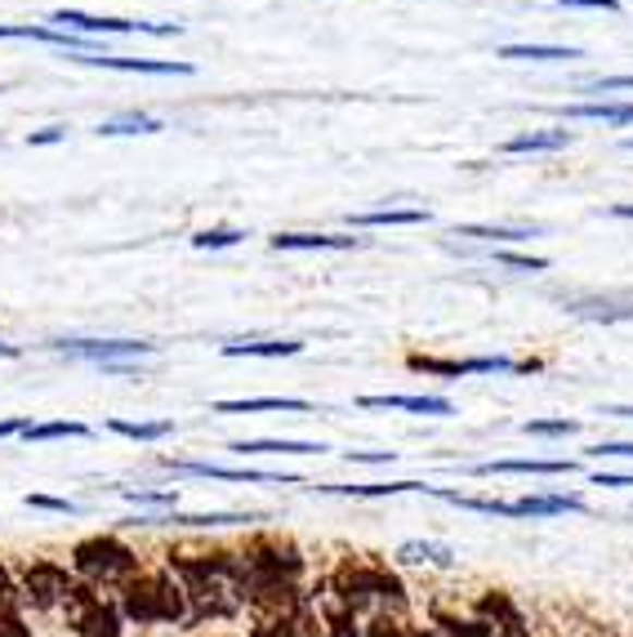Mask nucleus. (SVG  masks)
<instances>
[{"label": "nucleus", "mask_w": 633, "mask_h": 637, "mask_svg": "<svg viewBox=\"0 0 633 637\" xmlns=\"http://www.w3.org/2000/svg\"><path fill=\"white\" fill-rule=\"evenodd\" d=\"M121 611L138 624H179L187 615V593L170 575H138L125 584Z\"/></svg>", "instance_id": "1"}, {"label": "nucleus", "mask_w": 633, "mask_h": 637, "mask_svg": "<svg viewBox=\"0 0 633 637\" xmlns=\"http://www.w3.org/2000/svg\"><path fill=\"white\" fill-rule=\"evenodd\" d=\"M72 566L89 579V584H130L138 575V558L121 544L117 535H94L81 539L72 549Z\"/></svg>", "instance_id": "2"}, {"label": "nucleus", "mask_w": 633, "mask_h": 637, "mask_svg": "<svg viewBox=\"0 0 633 637\" xmlns=\"http://www.w3.org/2000/svg\"><path fill=\"white\" fill-rule=\"evenodd\" d=\"M50 23L59 32H81V36H130V32H143V36H183V23H138V19H89L81 10H54Z\"/></svg>", "instance_id": "3"}, {"label": "nucleus", "mask_w": 633, "mask_h": 637, "mask_svg": "<svg viewBox=\"0 0 633 637\" xmlns=\"http://www.w3.org/2000/svg\"><path fill=\"white\" fill-rule=\"evenodd\" d=\"M54 353L76 357V362H94V366H117L125 357H153L157 343H143V339H54Z\"/></svg>", "instance_id": "4"}, {"label": "nucleus", "mask_w": 633, "mask_h": 637, "mask_svg": "<svg viewBox=\"0 0 633 637\" xmlns=\"http://www.w3.org/2000/svg\"><path fill=\"white\" fill-rule=\"evenodd\" d=\"M68 611H72L76 637H121V611L94 598L89 584H72L68 588Z\"/></svg>", "instance_id": "5"}, {"label": "nucleus", "mask_w": 633, "mask_h": 637, "mask_svg": "<svg viewBox=\"0 0 633 637\" xmlns=\"http://www.w3.org/2000/svg\"><path fill=\"white\" fill-rule=\"evenodd\" d=\"M415 370L442 375V379H464V375H531L540 370L535 362H513V357H468V362H437V357H411Z\"/></svg>", "instance_id": "6"}, {"label": "nucleus", "mask_w": 633, "mask_h": 637, "mask_svg": "<svg viewBox=\"0 0 633 637\" xmlns=\"http://www.w3.org/2000/svg\"><path fill=\"white\" fill-rule=\"evenodd\" d=\"M174 477H215V481H241V486H304L300 477H281V473H259V468H223V464H187L170 460Z\"/></svg>", "instance_id": "7"}, {"label": "nucleus", "mask_w": 633, "mask_h": 637, "mask_svg": "<svg viewBox=\"0 0 633 637\" xmlns=\"http://www.w3.org/2000/svg\"><path fill=\"white\" fill-rule=\"evenodd\" d=\"M259 522V513H148V517H130L125 526H192V530H210V526H246Z\"/></svg>", "instance_id": "8"}, {"label": "nucleus", "mask_w": 633, "mask_h": 637, "mask_svg": "<svg viewBox=\"0 0 633 637\" xmlns=\"http://www.w3.org/2000/svg\"><path fill=\"white\" fill-rule=\"evenodd\" d=\"M362 411H411V415H455L447 397H428V392H384V397H357Z\"/></svg>", "instance_id": "9"}, {"label": "nucleus", "mask_w": 633, "mask_h": 637, "mask_svg": "<svg viewBox=\"0 0 633 637\" xmlns=\"http://www.w3.org/2000/svg\"><path fill=\"white\" fill-rule=\"evenodd\" d=\"M76 63L112 68V72H148V76H192V63H183V59H112V54H76Z\"/></svg>", "instance_id": "10"}, {"label": "nucleus", "mask_w": 633, "mask_h": 637, "mask_svg": "<svg viewBox=\"0 0 633 637\" xmlns=\"http://www.w3.org/2000/svg\"><path fill=\"white\" fill-rule=\"evenodd\" d=\"M23 588H27V602L32 607H54V602H68V575L59 571V566H50V562H36L32 566V575L23 579Z\"/></svg>", "instance_id": "11"}, {"label": "nucleus", "mask_w": 633, "mask_h": 637, "mask_svg": "<svg viewBox=\"0 0 633 637\" xmlns=\"http://www.w3.org/2000/svg\"><path fill=\"white\" fill-rule=\"evenodd\" d=\"M473 477H496V473H531V477H567L575 473V460H491L473 464Z\"/></svg>", "instance_id": "12"}, {"label": "nucleus", "mask_w": 633, "mask_h": 637, "mask_svg": "<svg viewBox=\"0 0 633 637\" xmlns=\"http://www.w3.org/2000/svg\"><path fill=\"white\" fill-rule=\"evenodd\" d=\"M272 250H357L362 236H330V232H277L268 236Z\"/></svg>", "instance_id": "13"}, {"label": "nucleus", "mask_w": 633, "mask_h": 637, "mask_svg": "<svg viewBox=\"0 0 633 637\" xmlns=\"http://www.w3.org/2000/svg\"><path fill=\"white\" fill-rule=\"evenodd\" d=\"M228 451L232 455H326L330 446L326 441H277V437H264V441H232Z\"/></svg>", "instance_id": "14"}, {"label": "nucleus", "mask_w": 633, "mask_h": 637, "mask_svg": "<svg viewBox=\"0 0 633 637\" xmlns=\"http://www.w3.org/2000/svg\"><path fill=\"white\" fill-rule=\"evenodd\" d=\"M326 495H349V500H393V495H411V490H428V481H370V486H317Z\"/></svg>", "instance_id": "15"}, {"label": "nucleus", "mask_w": 633, "mask_h": 637, "mask_svg": "<svg viewBox=\"0 0 633 637\" xmlns=\"http://www.w3.org/2000/svg\"><path fill=\"white\" fill-rule=\"evenodd\" d=\"M496 59H513V63H567V59H580L575 45H500Z\"/></svg>", "instance_id": "16"}, {"label": "nucleus", "mask_w": 633, "mask_h": 637, "mask_svg": "<svg viewBox=\"0 0 633 637\" xmlns=\"http://www.w3.org/2000/svg\"><path fill=\"white\" fill-rule=\"evenodd\" d=\"M571 143V130H526V134H513L504 143L509 157H522V152H562Z\"/></svg>", "instance_id": "17"}, {"label": "nucleus", "mask_w": 633, "mask_h": 637, "mask_svg": "<svg viewBox=\"0 0 633 637\" xmlns=\"http://www.w3.org/2000/svg\"><path fill=\"white\" fill-rule=\"evenodd\" d=\"M518 517H562V513H584L580 495H522L513 500Z\"/></svg>", "instance_id": "18"}, {"label": "nucleus", "mask_w": 633, "mask_h": 637, "mask_svg": "<svg viewBox=\"0 0 633 637\" xmlns=\"http://www.w3.org/2000/svg\"><path fill=\"white\" fill-rule=\"evenodd\" d=\"M215 415H255V411H313L304 397H236V402H215Z\"/></svg>", "instance_id": "19"}, {"label": "nucleus", "mask_w": 633, "mask_h": 637, "mask_svg": "<svg viewBox=\"0 0 633 637\" xmlns=\"http://www.w3.org/2000/svg\"><path fill=\"white\" fill-rule=\"evenodd\" d=\"M398 562L402 566H455V549L447 544H433V539H411V544L398 549Z\"/></svg>", "instance_id": "20"}, {"label": "nucleus", "mask_w": 633, "mask_h": 637, "mask_svg": "<svg viewBox=\"0 0 633 637\" xmlns=\"http://www.w3.org/2000/svg\"><path fill=\"white\" fill-rule=\"evenodd\" d=\"M304 353L300 339H259V343H223V357H295Z\"/></svg>", "instance_id": "21"}, {"label": "nucleus", "mask_w": 633, "mask_h": 637, "mask_svg": "<svg viewBox=\"0 0 633 637\" xmlns=\"http://www.w3.org/2000/svg\"><path fill=\"white\" fill-rule=\"evenodd\" d=\"M108 432L130 437V441H166L174 424L170 419H108Z\"/></svg>", "instance_id": "22"}, {"label": "nucleus", "mask_w": 633, "mask_h": 637, "mask_svg": "<svg viewBox=\"0 0 633 637\" xmlns=\"http://www.w3.org/2000/svg\"><path fill=\"white\" fill-rule=\"evenodd\" d=\"M567 117H575V121H607V125H633V103H571Z\"/></svg>", "instance_id": "23"}, {"label": "nucleus", "mask_w": 633, "mask_h": 637, "mask_svg": "<svg viewBox=\"0 0 633 637\" xmlns=\"http://www.w3.org/2000/svg\"><path fill=\"white\" fill-rule=\"evenodd\" d=\"M415 223H428V210H366L353 219V228H415Z\"/></svg>", "instance_id": "24"}, {"label": "nucleus", "mask_w": 633, "mask_h": 637, "mask_svg": "<svg viewBox=\"0 0 633 637\" xmlns=\"http://www.w3.org/2000/svg\"><path fill=\"white\" fill-rule=\"evenodd\" d=\"M59 437H89V424L81 419H54V424H27L23 441H59Z\"/></svg>", "instance_id": "25"}, {"label": "nucleus", "mask_w": 633, "mask_h": 637, "mask_svg": "<svg viewBox=\"0 0 633 637\" xmlns=\"http://www.w3.org/2000/svg\"><path fill=\"white\" fill-rule=\"evenodd\" d=\"M540 228H486V223H468V228H455V236H473V241H496V245H509V241H531Z\"/></svg>", "instance_id": "26"}, {"label": "nucleus", "mask_w": 633, "mask_h": 637, "mask_svg": "<svg viewBox=\"0 0 633 637\" xmlns=\"http://www.w3.org/2000/svg\"><path fill=\"white\" fill-rule=\"evenodd\" d=\"M161 121L157 117H143V112H130V117H117V121H104L99 134L104 138H117V134H157Z\"/></svg>", "instance_id": "27"}, {"label": "nucleus", "mask_w": 633, "mask_h": 637, "mask_svg": "<svg viewBox=\"0 0 633 637\" xmlns=\"http://www.w3.org/2000/svg\"><path fill=\"white\" fill-rule=\"evenodd\" d=\"M117 495L130 504H148V509H174L179 490H134V486H117Z\"/></svg>", "instance_id": "28"}, {"label": "nucleus", "mask_w": 633, "mask_h": 637, "mask_svg": "<svg viewBox=\"0 0 633 637\" xmlns=\"http://www.w3.org/2000/svg\"><path fill=\"white\" fill-rule=\"evenodd\" d=\"M522 432L526 437H575L580 432V419H526Z\"/></svg>", "instance_id": "29"}, {"label": "nucleus", "mask_w": 633, "mask_h": 637, "mask_svg": "<svg viewBox=\"0 0 633 637\" xmlns=\"http://www.w3.org/2000/svg\"><path fill=\"white\" fill-rule=\"evenodd\" d=\"M241 236L246 232H236V228H210V232L192 236V245H197V250H228V245H241Z\"/></svg>", "instance_id": "30"}, {"label": "nucleus", "mask_w": 633, "mask_h": 637, "mask_svg": "<svg viewBox=\"0 0 633 637\" xmlns=\"http://www.w3.org/2000/svg\"><path fill=\"white\" fill-rule=\"evenodd\" d=\"M571 313L594 317V321H633V308H607V304H575Z\"/></svg>", "instance_id": "31"}, {"label": "nucleus", "mask_w": 633, "mask_h": 637, "mask_svg": "<svg viewBox=\"0 0 633 637\" xmlns=\"http://www.w3.org/2000/svg\"><path fill=\"white\" fill-rule=\"evenodd\" d=\"M496 264H509L518 272H545L549 268V259H540V255H513V250H496Z\"/></svg>", "instance_id": "32"}, {"label": "nucleus", "mask_w": 633, "mask_h": 637, "mask_svg": "<svg viewBox=\"0 0 633 637\" xmlns=\"http://www.w3.org/2000/svg\"><path fill=\"white\" fill-rule=\"evenodd\" d=\"M620 89H633V72L629 76H598V81L580 85V94H620Z\"/></svg>", "instance_id": "33"}, {"label": "nucleus", "mask_w": 633, "mask_h": 637, "mask_svg": "<svg viewBox=\"0 0 633 637\" xmlns=\"http://www.w3.org/2000/svg\"><path fill=\"white\" fill-rule=\"evenodd\" d=\"M27 509H45V513H81V504H72V500H54V495H27Z\"/></svg>", "instance_id": "34"}, {"label": "nucleus", "mask_w": 633, "mask_h": 637, "mask_svg": "<svg viewBox=\"0 0 633 637\" xmlns=\"http://www.w3.org/2000/svg\"><path fill=\"white\" fill-rule=\"evenodd\" d=\"M584 455H594V460H602V455H620V460H633V441H598V446H589Z\"/></svg>", "instance_id": "35"}, {"label": "nucleus", "mask_w": 633, "mask_h": 637, "mask_svg": "<svg viewBox=\"0 0 633 637\" xmlns=\"http://www.w3.org/2000/svg\"><path fill=\"white\" fill-rule=\"evenodd\" d=\"M558 10H602V14H620V0H558Z\"/></svg>", "instance_id": "36"}, {"label": "nucleus", "mask_w": 633, "mask_h": 637, "mask_svg": "<svg viewBox=\"0 0 633 637\" xmlns=\"http://www.w3.org/2000/svg\"><path fill=\"white\" fill-rule=\"evenodd\" d=\"M344 460H349V464H393L398 451H349Z\"/></svg>", "instance_id": "37"}, {"label": "nucleus", "mask_w": 633, "mask_h": 637, "mask_svg": "<svg viewBox=\"0 0 633 637\" xmlns=\"http://www.w3.org/2000/svg\"><path fill=\"white\" fill-rule=\"evenodd\" d=\"M63 134H68L63 125H45V130H32V134H27V143H32V147H45V143H59Z\"/></svg>", "instance_id": "38"}, {"label": "nucleus", "mask_w": 633, "mask_h": 637, "mask_svg": "<svg viewBox=\"0 0 633 637\" xmlns=\"http://www.w3.org/2000/svg\"><path fill=\"white\" fill-rule=\"evenodd\" d=\"M594 486H616V490H624V486H633V477H624V473H598Z\"/></svg>", "instance_id": "39"}, {"label": "nucleus", "mask_w": 633, "mask_h": 637, "mask_svg": "<svg viewBox=\"0 0 633 637\" xmlns=\"http://www.w3.org/2000/svg\"><path fill=\"white\" fill-rule=\"evenodd\" d=\"M370 637H428V633H406V628H398V624H375Z\"/></svg>", "instance_id": "40"}, {"label": "nucleus", "mask_w": 633, "mask_h": 637, "mask_svg": "<svg viewBox=\"0 0 633 637\" xmlns=\"http://www.w3.org/2000/svg\"><path fill=\"white\" fill-rule=\"evenodd\" d=\"M27 424H32V419H0V437H23Z\"/></svg>", "instance_id": "41"}, {"label": "nucleus", "mask_w": 633, "mask_h": 637, "mask_svg": "<svg viewBox=\"0 0 633 637\" xmlns=\"http://www.w3.org/2000/svg\"><path fill=\"white\" fill-rule=\"evenodd\" d=\"M602 415H616V419H633V406H607Z\"/></svg>", "instance_id": "42"}, {"label": "nucleus", "mask_w": 633, "mask_h": 637, "mask_svg": "<svg viewBox=\"0 0 633 637\" xmlns=\"http://www.w3.org/2000/svg\"><path fill=\"white\" fill-rule=\"evenodd\" d=\"M611 215H616V219H633V201H620V206H611Z\"/></svg>", "instance_id": "43"}, {"label": "nucleus", "mask_w": 633, "mask_h": 637, "mask_svg": "<svg viewBox=\"0 0 633 637\" xmlns=\"http://www.w3.org/2000/svg\"><path fill=\"white\" fill-rule=\"evenodd\" d=\"M0 357H19V348L14 343H0Z\"/></svg>", "instance_id": "44"}, {"label": "nucleus", "mask_w": 633, "mask_h": 637, "mask_svg": "<svg viewBox=\"0 0 633 637\" xmlns=\"http://www.w3.org/2000/svg\"><path fill=\"white\" fill-rule=\"evenodd\" d=\"M624 147H629V152H633V138H624Z\"/></svg>", "instance_id": "45"}]
</instances>
